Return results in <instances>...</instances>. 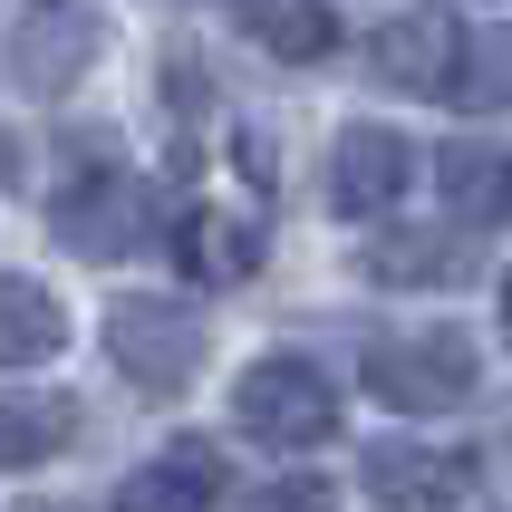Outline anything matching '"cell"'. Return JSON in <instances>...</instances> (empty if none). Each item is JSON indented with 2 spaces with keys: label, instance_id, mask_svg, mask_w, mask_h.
<instances>
[{
  "label": "cell",
  "instance_id": "6da1fadb",
  "mask_svg": "<svg viewBox=\"0 0 512 512\" xmlns=\"http://www.w3.org/2000/svg\"><path fill=\"white\" fill-rule=\"evenodd\" d=\"M232 426L252 445H271V455H310V445L339 435V387H329L319 358H290V348L281 358H252L242 387H232Z\"/></svg>",
  "mask_w": 512,
  "mask_h": 512
},
{
  "label": "cell",
  "instance_id": "7a4b0ae2",
  "mask_svg": "<svg viewBox=\"0 0 512 512\" xmlns=\"http://www.w3.org/2000/svg\"><path fill=\"white\" fill-rule=\"evenodd\" d=\"M358 387L397 416H435V406H464L484 387V348L464 329H416V339H377L358 358Z\"/></svg>",
  "mask_w": 512,
  "mask_h": 512
},
{
  "label": "cell",
  "instance_id": "3957f363",
  "mask_svg": "<svg viewBox=\"0 0 512 512\" xmlns=\"http://www.w3.org/2000/svg\"><path fill=\"white\" fill-rule=\"evenodd\" d=\"M107 358H116V377L136 397H174L203 368V319L184 300H165V290H126L107 310Z\"/></svg>",
  "mask_w": 512,
  "mask_h": 512
},
{
  "label": "cell",
  "instance_id": "277c9868",
  "mask_svg": "<svg viewBox=\"0 0 512 512\" xmlns=\"http://www.w3.org/2000/svg\"><path fill=\"white\" fill-rule=\"evenodd\" d=\"M49 223H58L68 252L126 261V252H145V242L165 232V213H155V194H145L126 165H97V174H68V194L49 203Z\"/></svg>",
  "mask_w": 512,
  "mask_h": 512
},
{
  "label": "cell",
  "instance_id": "5b68a950",
  "mask_svg": "<svg viewBox=\"0 0 512 512\" xmlns=\"http://www.w3.org/2000/svg\"><path fill=\"white\" fill-rule=\"evenodd\" d=\"M455 49H464V29L445 20V10H397V20L368 29V68L397 87V97H445Z\"/></svg>",
  "mask_w": 512,
  "mask_h": 512
},
{
  "label": "cell",
  "instance_id": "8992f818",
  "mask_svg": "<svg viewBox=\"0 0 512 512\" xmlns=\"http://www.w3.org/2000/svg\"><path fill=\"white\" fill-rule=\"evenodd\" d=\"M406 174H416V155H406L397 126H348L339 155H329V213L377 223L387 203H406Z\"/></svg>",
  "mask_w": 512,
  "mask_h": 512
},
{
  "label": "cell",
  "instance_id": "52a82bcc",
  "mask_svg": "<svg viewBox=\"0 0 512 512\" xmlns=\"http://www.w3.org/2000/svg\"><path fill=\"white\" fill-rule=\"evenodd\" d=\"M165 242H174V261H184L203 290H232V281L261 271V223L232 213V203H184V213L165 223Z\"/></svg>",
  "mask_w": 512,
  "mask_h": 512
},
{
  "label": "cell",
  "instance_id": "ba28073f",
  "mask_svg": "<svg viewBox=\"0 0 512 512\" xmlns=\"http://www.w3.org/2000/svg\"><path fill=\"white\" fill-rule=\"evenodd\" d=\"M358 484H368L377 503H474V493H484V464L455 455V445H377V455L358 464Z\"/></svg>",
  "mask_w": 512,
  "mask_h": 512
},
{
  "label": "cell",
  "instance_id": "9c48e42d",
  "mask_svg": "<svg viewBox=\"0 0 512 512\" xmlns=\"http://www.w3.org/2000/svg\"><path fill=\"white\" fill-rule=\"evenodd\" d=\"M435 194L455 203L464 232H512V145H445L435 155Z\"/></svg>",
  "mask_w": 512,
  "mask_h": 512
},
{
  "label": "cell",
  "instance_id": "30bf717a",
  "mask_svg": "<svg viewBox=\"0 0 512 512\" xmlns=\"http://www.w3.org/2000/svg\"><path fill=\"white\" fill-rule=\"evenodd\" d=\"M78 445V397L58 387H0V474H29Z\"/></svg>",
  "mask_w": 512,
  "mask_h": 512
},
{
  "label": "cell",
  "instance_id": "8fae6325",
  "mask_svg": "<svg viewBox=\"0 0 512 512\" xmlns=\"http://www.w3.org/2000/svg\"><path fill=\"white\" fill-rule=\"evenodd\" d=\"M368 281L377 290H455V281H474V242L464 232H387L368 252Z\"/></svg>",
  "mask_w": 512,
  "mask_h": 512
},
{
  "label": "cell",
  "instance_id": "7c38bea8",
  "mask_svg": "<svg viewBox=\"0 0 512 512\" xmlns=\"http://www.w3.org/2000/svg\"><path fill=\"white\" fill-rule=\"evenodd\" d=\"M223 493H232V464L213 445H174L145 474H126V503L136 512H203V503H223Z\"/></svg>",
  "mask_w": 512,
  "mask_h": 512
},
{
  "label": "cell",
  "instance_id": "4fadbf2b",
  "mask_svg": "<svg viewBox=\"0 0 512 512\" xmlns=\"http://www.w3.org/2000/svg\"><path fill=\"white\" fill-rule=\"evenodd\" d=\"M58 348H68V310H58V290L0 271V368H29V358H58Z\"/></svg>",
  "mask_w": 512,
  "mask_h": 512
},
{
  "label": "cell",
  "instance_id": "5bb4252c",
  "mask_svg": "<svg viewBox=\"0 0 512 512\" xmlns=\"http://www.w3.org/2000/svg\"><path fill=\"white\" fill-rule=\"evenodd\" d=\"M242 29H252L271 58H290V68H310V58L348 49V39H339V10H329V0H242Z\"/></svg>",
  "mask_w": 512,
  "mask_h": 512
},
{
  "label": "cell",
  "instance_id": "9a60e30c",
  "mask_svg": "<svg viewBox=\"0 0 512 512\" xmlns=\"http://www.w3.org/2000/svg\"><path fill=\"white\" fill-rule=\"evenodd\" d=\"M445 97H455L464 116L512 107V39H464V49H455V78H445Z\"/></svg>",
  "mask_w": 512,
  "mask_h": 512
},
{
  "label": "cell",
  "instance_id": "2e32d148",
  "mask_svg": "<svg viewBox=\"0 0 512 512\" xmlns=\"http://www.w3.org/2000/svg\"><path fill=\"white\" fill-rule=\"evenodd\" d=\"M0 184H20V145L0 136Z\"/></svg>",
  "mask_w": 512,
  "mask_h": 512
},
{
  "label": "cell",
  "instance_id": "e0dca14e",
  "mask_svg": "<svg viewBox=\"0 0 512 512\" xmlns=\"http://www.w3.org/2000/svg\"><path fill=\"white\" fill-rule=\"evenodd\" d=\"M503 329H512V281H503Z\"/></svg>",
  "mask_w": 512,
  "mask_h": 512
}]
</instances>
